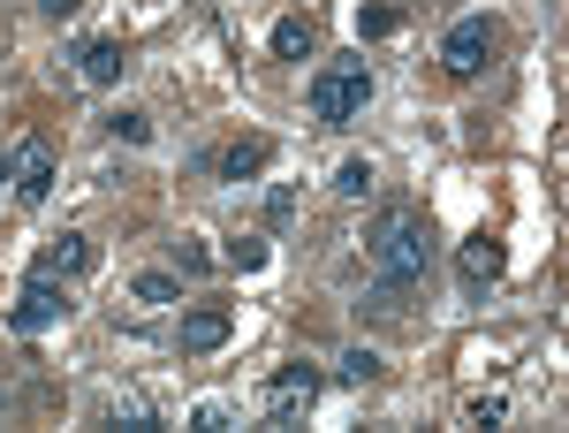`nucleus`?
Instances as JSON below:
<instances>
[{"label":"nucleus","mask_w":569,"mask_h":433,"mask_svg":"<svg viewBox=\"0 0 569 433\" xmlns=\"http://www.w3.org/2000/svg\"><path fill=\"white\" fill-rule=\"evenodd\" d=\"M266 152H274L266 138H236V144H221V160H213V167H221L228 183H244V175H259V167H266Z\"/></svg>","instance_id":"11"},{"label":"nucleus","mask_w":569,"mask_h":433,"mask_svg":"<svg viewBox=\"0 0 569 433\" xmlns=\"http://www.w3.org/2000/svg\"><path fill=\"white\" fill-rule=\"evenodd\" d=\"M130 296H138V304H182V274H159V267H152V274L130 282Z\"/></svg>","instance_id":"14"},{"label":"nucleus","mask_w":569,"mask_h":433,"mask_svg":"<svg viewBox=\"0 0 569 433\" xmlns=\"http://www.w3.org/2000/svg\"><path fill=\"white\" fill-rule=\"evenodd\" d=\"M61 312H69V304H61V289L31 274V282H23V296L8 304V327H15V335H46V327H54Z\"/></svg>","instance_id":"6"},{"label":"nucleus","mask_w":569,"mask_h":433,"mask_svg":"<svg viewBox=\"0 0 569 433\" xmlns=\"http://www.w3.org/2000/svg\"><path fill=\"white\" fill-rule=\"evenodd\" d=\"M365 100H372V69H365V61H334V69H319V77H311V115H319V122H334V130H342V122H357V115H365Z\"/></svg>","instance_id":"2"},{"label":"nucleus","mask_w":569,"mask_h":433,"mask_svg":"<svg viewBox=\"0 0 569 433\" xmlns=\"http://www.w3.org/2000/svg\"><path fill=\"white\" fill-rule=\"evenodd\" d=\"M311 46H319V23L311 15H282L274 23V54L282 61H311Z\"/></svg>","instance_id":"12"},{"label":"nucleus","mask_w":569,"mask_h":433,"mask_svg":"<svg viewBox=\"0 0 569 433\" xmlns=\"http://www.w3.org/2000/svg\"><path fill=\"white\" fill-rule=\"evenodd\" d=\"M372 183H380V175H372V160H342V167H334V198H365Z\"/></svg>","instance_id":"15"},{"label":"nucleus","mask_w":569,"mask_h":433,"mask_svg":"<svg viewBox=\"0 0 569 433\" xmlns=\"http://www.w3.org/2000/svg\"><path fill=\"white\" fill-rule=\"evenodd\" d=\"M107 138H122V144H152V115H138V107H115V115H107Z\"/></svg>","instance_id":"17"},{"label":"nucleus","mask_w":569,"mask_h":433,"mask_svg":"<svg viewBox=\"0 0 569 433\" xmlns=\"http://www.w3.org/2000/svg\"><path fill=\"white\" fill-rule=\"evenodd\" d=\"M0 403H8V388H0Z\"/></svg>","instance_id":"24"},{"label":"nucleus","mask_w":569,"mask_h":433,"mask_svg":"<svg viewBox=\"0 0 569 433\" xmlns=\"http://www.w3.org/2000/svg\"><path fill=\"white\" fill-rule=\"evenodd\" d=\"M501 419H509L501 396H471V426H501Z\"/></svg>","instance_id":"21"},{"label":"nucleus","mask_w":569,"mask_h":433,"mask_svg":"<svg viewBox=\"0 0 569 433\" xmlns=\"http://www.w3.org/2000/svg\"><path fill=\"white\" fill-rule=\"evenodd\" d=\"M0 183H15V160H8V152H0Z\"/></svg>","instance_id":"23"},{"label":"nucleus","mask_w":569,"mask_h":433,"mask_svg":"<svg viewBox=\"0 0 569 433\" xmlns=\"http://www.w3.org/2000/svg\"><path fill=\"white\" fill-rule=\"evenodd\" d=\"M130 61H122V38H84V54H76V77L84 84H115Z\"/></svg>","instance_id":"9"},{"label":"nucleus","mask_w":569,"mask_h":433,"mask_svg":"<svg viewBox=\"0 0 569 433\" xmlns=\"http://www.w3.org/2000/svg\"><path fill=\"white\" fill-rule=\"evenodd\" d=\"M84 267H92V236H76V229H69V236H54V244L31 259V274H38V282H61V274H84Z\"/></svg>","instance_id":"7"},{"label":"nucleus","mask_w":569,"mask_h":433,"mask_svg":"<svg viewBox=\"0 0 569 433\" xmlns=\"http://www.w3.org/2000/svg\"><path fill=\"white\" fill-rule=\"evenodd\" d=\"M15 190H23V206H46L54 198V152H46V138H31L15 152Z\"/></svg>","instance_id":"8"},{"label":"nucleus","mask_w":569,"mask_h":433,"mask_svg":"<svg viewBox=\"0 0 569 433\" xmlns=\"http://www.w3.org/2000/svg\"><path fill=\"white\" fill-rule=\"evenodd\" d=\"M455 267H463V282L478 289V282H501V244L478 229V236H463V251H455Z\"/></svg>","instance_id":"10"},{"label":"nucleus","mask_w":569,"mask_h":433,"mask_svg":"<svg viewBox=\"0 0 569 433\" xmlns=\"http://www.w3.org/2000/svg\"><path fill=\"white\" fill-rule=\"evenodd\" d=\"M167 251H175V274H205V267H213V251H205L198 236H182V244H167Z\"/></svg>","instance_id":"19"},{"label":"nucleus","mask_w":569,"mask_h":433,"mask_svg":"<svg viewBox=\"0 0 569 433\" xmlns=\"http://www.w3.org/2000/svg\"><path fill=\"white\" fill-rule=\"evenodd\" d=\"M228 335H236V312H228V304H198V312H182L175 350H182V358H213Z\"/></svg>","instance_id":"5"},{"label":"nucleus","mask_w":569,"mask_h":433,"mask_svg":"<svg viewBox=\"0 0 569 433\" xmlns=\"http://www.w3.org/2000/svg\"><path fill=\"white\" fill-rule=\"evenodd\" d=\"M365 251H372V274L380 289H418L432 267V229L418 206H395V213H380V229L365 236Z\"/></svg>","instance_id":"1"},{"label":"nucleus","mask_w":569,"mask_h":433,"mask_svg":"<svg viewBox=\"0 0 569 433\" xmlns=\"http://www.w3.org/2000/svg\"><path fill=\"white\" fill-rule=\"evenodd\" d=\"M38 15H54V23H61V15H76V0H38Z\"/></svg>","instance_id":"22"},{"label":"nucleus","mask_w":569,"mask_h":433,"mask_svg":"<svg viewBox=\"0 0 569 433\" xmlns=\"http://www.w3.org/2000/svg\"><path fill=\"white\" fill-rule=\"evenodd\" d=\"M266 259H274V251H266V236H236V244H228V267H236V274H259Z\"/></svg>","instance_id":"18"},{"label":"nucleus","mask_w":569,"mask_h":433,"mask_svg":"<svg viewBox=\"0 0 569 433\" xmlns=\"http://www.w3.org/2000/svg\"><path fill=\"white\" fill-rule=\"evenodd\" d=\"M107 419L130 426V433H159V411H152L144 396H107Z\"/></svg>","instance_id":"13"},{"label":"nucleus","mask_w":569,"mask_h":433,"mask_svg":"<svg viewBox=\"0 0 569 433\" xmlns=\"http://www.w3.org/2000/svg\"><path fill=\"white\" fill-rule=\"evenodd\" d=\"M334 373L365 388V381H380V350H365V342H357V350H342V358H334Z\"/></svg>","instance_id":"16"},{"label":"nucleus","mask_w":569,"mask_h":433,"mask_svg":"<svg viewBox=\"0 0 569 433\" xmlns=\"http://www.w3.org/2000/svg\"><path fill=\"white\" fill-rule=\"evenodd\" d=\"M395 23H403V15H395V8H365V15H357V38H388V31H395Z\"/></svg>","instance_id":"20"},{"label":"nucleus","mask_w":569,"mask_h":433,"mask_svg":"<svg viewBox=\"0 0 569 433\" xmlns=\"http://www.w3.org/2000/svg\"><path fill=\"white\" fill-rule=\"evenodd\" d=\"M494 46H501V31H494L486 15H463V23L440 38V69H448V77H478V69L494 61Z\"/></svg>","instance_id":"4"},{"label":"nucleus","mask_w":569,"mask_h":433,"mask_svg":"<svg viewBox=\"0 0 569 433\" xmlns=\"http://www.w3.org/2000/svg\"><path fill=\"white\" fill-rule=\"evenodd\" d=\"M311 403H319V365H304V358L274 365V381H266V419H274V426H296Z\"/></svg>","instance_id":"3"}]
</instances>
